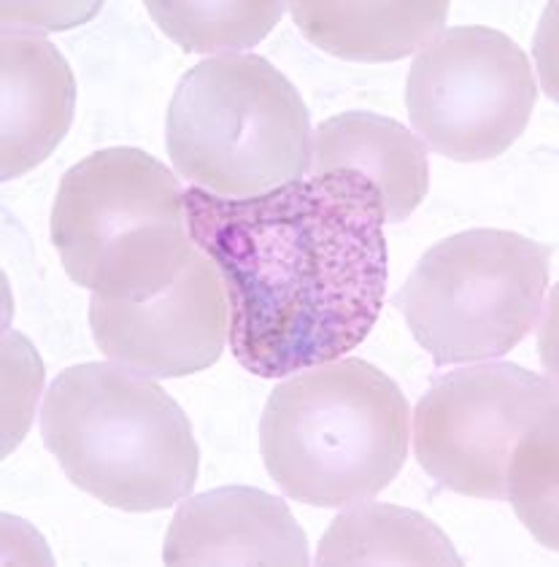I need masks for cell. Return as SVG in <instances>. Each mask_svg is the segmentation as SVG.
<instances>
[{
	"instance_id": "obj_14",
	"label": "cell",
	"mask_w": 559,
	"mask_h": 567,
	"mask_svg": "<svg viewBox=\"0 0 559 567\" xmlns=\"http://www.w3.org/2000/svg\"><path fill=\"white\" fill-rule=\"evenodd\" d=\"M317 565H463V557L420 511L365 501L335 516Z\"/></svg>"
},
{
	"instance_id": "obj_18",
	"label": "cell",
	"mask_w": 559,
	"mask_h": 567,
	"mask_svg": "<svg viewBox=\"0 0 559 567\" xmlns=\"http://www.w3.org/2000/svg\"><path fill=\"white\" fill-rule=\"evenodd\" d=\"M101 9L97 3L92 6H3V28H49V30H63L73 28V24L90 20L95 11Z\"/></svg>"
},
{
	"instance_id": "obj_9",
	"label": "cell",
	"mask_w": 559,
	"mask_h": 567,
	"mask_svg": "<svg viewBox=\"0 0 559 567\" xmlns=\"http://www.w3.org/2000/svg\"><path fill=\"white\" fill-rule=\"evenodd\" d=\"M92 338L108 362L149 379L208 371L230 338V303L219 268L195 246L170 287L152 298L108 300L92 295Z\"/></svg>"
},
{
	"instance_id": "obj_13",
	"label": "cell",
	"mask_w": 559,
	"mask_h": 567,
	"mask_svg": "<svg viewBox=\"0 0 559 567\" xmlns=\"http://www.w3.org/2000/svg\"><path fill=\"white\" fill-rule=\"evenodd\" d=\"M300 33L322 52L354 63H390L420 52L444 30L446 0L435 3H290Z\"/></svg>"
},
{
	"instance_id": "obj_12",
	"label": "cell",
	"mask_w": 559,
	"mask_h": 567,
	"mask_svg": "<svg viewBox=\"0 0 559 567\" xmlns=\"http://www.w3.org/2000/svg\"><path fill=\"white\" fill-rule=\"evenodd\" d=\"M358 171L379 187L386 221H403L429 189L427 150L408 127L373 111H343L311 133L309 176Z\"/></svg>"
},
{
	"instance_id": "obj_16",
	"label": "cell",
	"mask_w": 559,
	"mask_h": 567,
	"mask_svg": "<svg viewBox=\"0 0 559 567\" xmlns=\"http://www.w3.org/2000/svg\"><path fill=\"white\" fill-rule=\"evenodd\" d=\"M557 416L530 430L506 467V501L538 544L557 551Z\"/></svg>"
},
{
	"instance_id": "obj_7",
	"label": "cell",
	"mask_w": 559,
	"mask_h": 567,
	"mask_svg": "<svg viewBox=\"0 0 559 567\" xmlns=\"http://www.w3.org/2000/svg\"><path fill=\"white\" fill-rule=\"evenodd\" d=\"M538 101L527 54L484 24L446 28L420 49L405 76L411 127L441 157L482 163L506 154Z\"/></svg>"
},
{
	"instance_id": "obj_3",
	"label": "cell",
	"mask_w": 559,
	"mask_h": 567,
	"mask_svg": "<svg viewBox=\"0 0 559 567\" xmlns=\"http://www.w3.org/2000/svg\"><path fill=\"white\" fill-rule=\"evenodd\" d=\"M41 437L65 478L108 508H174L198 481L200 452L182 405L114 362L73 365L52 381Z\"/></svg>"
},
{
	"instance_id": "obj_6",
	"label": "cell",
	"mask_w": 559,
	"mask_h": 567,
	"mask_svg": "<svg viewBox=\"0 0 559 567\" xmlns=\"http://www.w3.org/2000/svg\"><path fill=\"white\" fill-rule=\"evenodd\" d=\"M551 251L511 230H465L422 255L392 298L438 368L493 362L544 317Z\"/></svg>"
},
{
	"instance_id": "obj_8",
	"label": "cell",
	"mask_w": 559,
	"mask_h": 567,
	"mask_svg": "<svg viewBox=\"0 0 559 567\" xmlns=\"http://www.w3.org/2000/svg\"><path fill=\"white\" fill-rule=\"evenodd\" d=\"M555 416V379L514 362H476L441 375L416 403V462L444 489L500 503L516 443Z\"/></svg>"
},
{
	"instance_id": "obj_11",
	"label": "cell",
	"mask_w": 559,
	"mask_h": 567,
	"mask_svg": "<svg viewBox=\"0 0 559 567\" xmlns=\"http://www.w3.org/2000/svg\"><path fill=\"white\" fill-rule=\"evenodd\" d=\"M76 79L60 49L35 30L0 33V178L41 165L71 131Z\"/></svg>"
},
{
	"instance_id": "obj_4",
	"label": "cell",
	"mask_w": 559,
	"mask_h": 567,
	"mask_svg": "<svg viewBox=\"0 0 559 567\" xmlns=\"http://www.w3.org/2000/svg\"><path fill=\"white\" fill-rule=\"evenodd\" d=\"M184 195L152 154L133 146L90 154L63 176L49 221L65 274L108 300L163 292L195 251Z\"/></svg>"
},
{
	"instance_id": "obj_10",
	"label": "cell",
	"mask_w": 559,
	"mask_h": 567,
	"mask_svg": "<svg viewBox=\"0 0 559 567\" xmlns=\"http://www.w3.org/2000/svg\"><path fill=\"white\" fill-rule=\"evenodd\" d=\"M165 565H309L290 505L255 486L184 497L163 546Z\"/></svg>"
},
{
	"instance_id": "obj_15",
	"label": "cell",
	"mask_w": 559,
	"mask_h": 567,
	"mask_svg": "<svg viewBox=\"0 0 559 567\" xmlns=\"http://www.w3.org/2000/svg\"><path fill=\"white\" fill-rule=\"evenodd\" d=\"M284 3H184V0H149L146 11L168 39L189 54H238L260 44L276 28Z\"/></svg>"
},
{
	"instance_id": "obj_17",
	"label": "cell",
	"mask_w": 559,
	"mask_h": 567,
	"mask_svg": "<svg viewBox=\"0 0 559 567\" xmlns=\"http://www.w3.org/2000/svg\"><path fill=\"white\" fill-rule=\"evenodd\" d=\"M39 354L20 332L3 336V454L14 452L33 419V405L41 392Z\"/></svg>"
},
{
	"instance_id": "obj_1",
	"label": "cell",
	"mask_w": 559,
	"mask_h": 567,
	"mask_svg": "<svg viewBox=\"0 0 559 567\" xmlns=\"http://www.w3.org/2000/svg\"><path fill=\"white\" fill-rule=\"evenodd\" d=\"M193 244L219 268L232 357L260 379L341 360L376 324L386 295V208L358 171L306 176L227 200L184 195Z\"/></svg>"
},
{
	"instance_id": "obj_5",
	"label": "cell",
	"mask_w": 559,
	"mask_h": 567,
	"mask_svg": "<svg viewBox=\"0 0 559 567\" xmlns=\"http://www.w3.org/2000/svg\"><path fill=\"white\" fill-rule=\"evenodd\" d=\"M165 146L193 187L247 200L309 176V109L266 58L219 54L182 76L165 120Z\"/></svg>"
},
{
	"instance_id": "obj_2",
	"label": "cell",
	"mask_w": 559,
	"mask_h": 567,
	"mask_svg": "<svg viewBox=\"0 0 559 567\" xmlns=\"http://www.w3.org/2000/svg\"><path fill=\"white\" fill-rule=\"evenodd\" d=\"M408 443V400L360 357L292 373L270 392L260 419L270 478L313 508L373 501L403 471Z\"/></svg>"
}]
</instances>
